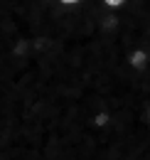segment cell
Wrapping results in <instances>:
<instances>
[{"instance_id":"cell-1","label":"cell","mask_w":150,"mask_h":160,"mask_svg":"<svg viewBox=\"0 0 150 160\" xmlns=\"http://www.w3.org/2000/svg\"><path fill=\"white\" fill-rule=\"evenodd\" d=\"M128 67L135 69L138 74L148 72V69H150V54L145 52V49H135V52H131V54H128Z\"/></svg>"},{"instance_id":"cell-2","label":"cell","mask_w":150,"mask_h":160,"mask_svg":"<svg viewBox=\"0 0 150 160\" xmlns=\"http://www.w3.org/2000/svg\"><path fill=\"white\" fill-rule=\"evenodd\" d=\"M106 2H108V5H121L123 0H106Z\"/></svg>"},{"instance_id":"cell-3","label":"cell","mask_w":150,"mask_h":160,"mask_svg":"<svg viewBox=\"0 0 150 160\" xmlns=\"http://www.w3.org/2000/svg\"><path fill=\"white\" fill-rule=\"evenodd\" d=\"M64 2H74V0H64Z\"/></svg>"},{"instance_id":"cell-4","label":"cell","mask_w":150,"mask_h":160,"mask_svg":"<svg viewBox=\"0 0 150 160\" xmlns=\"http://www.w3.org/2000/svg\"><path fill=\"white\" fill-rule=\"evenodd\" d=\"M148 121H150V111H148Z\"/></svg>"}]
</instances>
